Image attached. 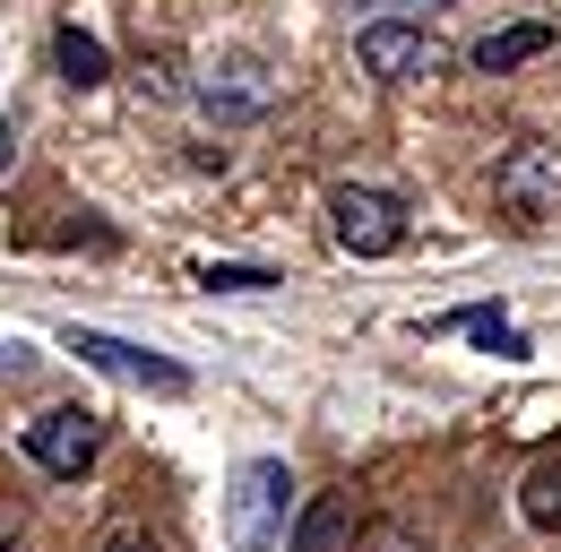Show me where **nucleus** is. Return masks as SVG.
<instances>
[{"mask_svg": "<svg viewBox=\"0 0 561 552\" xmlns=\"http://www.w3.org/2000/svg\"><path fill=\"white\" fill-rule=\"evenodd\" d=\"M432 329H467V337L492 345V354H527V345H518V329H510L501 311H484V302H476V311H449V320H432Z\"/></svg>", "mask_w": 561, "mask_h": 552, "instance_id": "nucleus-11", "label": "nucleus"}, {"mask_svg": "<svg viewBox=\"0 0 561 552\" xmlns=\"http://www.w3.org/2000/svg\"><path fill=\"white\" fill-rule=\"evenodd\" d=\"M354 552H432V536H415L407 518H371V527H363V544H354Z\"/></svg>", "mask_w": 561, "mask_h": 552, "instance_id": "nucleus-13", "label": "nucleus"}, {"mask_svg": "<svg viewBox=\"0 0 561 552\" xmlns=\"http://www.w3.org/2000/svg\"><path fill=\"white\" fill-rule=\"evenodd\" d=\"M354 53L371 78H423L432 69V35L423 26H398V18H371L363 35H354Z\"/></svg>", "mask_w": 561, "mask_h": 552, "instance_id": "nucleus-6", "label": "nucleus"}, {"mask_svg": "<svg viewBox=\"0 0 561 552\" xmlns=\"http://www.w3.org/2000/svg\"><path fill=\"white\" fill-rule=\"evenodd\" d=\"M518 509H527V527L561 536V458H536V467H527V483H518Z\"/></svg>", "mask_w": 561, "mask_h": 552, "instance_id": "nucleus-10", "label": "nucleus"}, {"mask_svg": "<svg viewBox=\"0 0 561 552\" xmlns=\"http://www.w3.org/2000/svg\"><path fill=\"white\" fill-rule=\"evenodd\" d=\"M363 9H380V18H398V26H423V18L449 9V0H363Z\"/></svg>", "mask_w": 561, "mask_h": 552, "instance_id": "nucleus-15", "label": "nucleus"}, {"mask_svg": "<svg viewBox=\"0 0 561 552\" xmlns=\"http://www.w3.org/2000/svg\"><path fill=\"white\" fill-rule=\"evenodd\" d=\"M492 199H501V216H518V225L561 216V147L553 138H518L501 156V173H492Z\"/></svg>", "mask_w": 561, "mask_h": 552, "instance_id": "nucleus-2", "label": "nucleus"}, {"mask_svg": "<svg viewBox=\"0 0 561 552\" xmlns=\"http://www.w3.org/2000/svg\"><path fill=\"white\" fill-rule=\"evenodd\" d=\"M53 61H61L70 87H104V78H113V53H104L87 26H61V35H53Z\"/></svg>", "mask_w": 561, "mask_h": 552, "instance_id": "nucleus-9", "label": "nucleus"}, {"mask_svg": "<svg viewBox=\"0 0 561 552\" xmlns=\"http://www.w3.org/2000/svg\"><path fill=\"white\" fill-rule=\"evenodd\" d=\"M0 552H18V527H0Z\"/></svg>", "mask_w": 561, "mask_h": 552, "instance_id": "nucleus-17", "label": "nucleus"}, {"mask_svg": "<svg viewBox=\"0 0 561 552\" xmlns=\"http://www.w3.org/2000/svg\"><path fill=\"white\" fill-rule=\"evenodd\" d=\"M553 44H561L553 18H518V26H492L484 44H476V69H484V78H510V69H527L536 53H553Z\"/></svg>", "mask_w": 561, "mask_h": 552, "instance_id": "nucleus-7", "label": "nucleus"}, {"mask_svg": "<svg viewBox=\"0 0 561 552\" xmlns=\"http://www.w3.org/2000/svg\"><path fill=\"white\" fill-rule=\"evenodd\" d=\"M95 552H156V536H147L139 518H122V527H104V536H95Z\"/></svg>", "mask_w": 561, "mask_h": 552, "instance_id": "nucleus-14", "label": "nucleus"}, {"mask_svg": "<svg viewBox=\"0 0 561 552\" xmlns=\"http://www.w3.org/2000/svg\"><path fill=\"white\" fill-rule=\"evenodd\" d=\"M95 449H104V414H87V406H53V414L26 423V458H35L44 475H61V483L87 475Z\"/></svg>", "mask_w": 561, "mask_h": 552, "instance_id": "nucleus-3", "label": "nucleus"}, {"mask_svg": "<svg viewBox=\"0 0 561 552\" xmlns=\"http://www.w3.org/2000/svg\"><path fill=\"white\" fill-rule=\"evenodd\" d=\"M199 285H208V294H268L277 276L268 268H233V260H199Z\"/></svg>", "mask_w": 561, "mask_h": 552, "instance_id": "nucleus-12", "label": "nucleus"}, {"mask_svg": "<svg viewBox=\"0 0 561 552\" xmlns=\"http://www.w3.org/2000/svg\"><path fill=\"white\" fill-rule=\"evenodd\" d=\"M294 536V475L285 458H251L225 492V544L233 552H277Z\"/></svg>", "mask_w": 561, "mask_h": 552, "instance_id": "nucleus-1", "label": "nucleus"}, {"mask_svg": "<svg viewBox=\"0 0 561 552\" xmlns=\"http://www.w3.org/2000/svg\"><path fill=\"white\" fill-rule=\"evenodd\" d=\"M70 354H78V363H95V371H113V380L164 389V398H182V389H191V371H182L173 354H147V345H130V337H104V329H70Z\"/></svg>", "mask_w": 561, "mask_h": 552, "instance_id": "nucleus-5", "label": "nucleus"}, {"mask_svg": "<svg viewBox=\"0 0 561 552\" xmlns=\"http://www.w3.org/2000/svg\"><path fill=\"white\" fill-rule=\"evenodd\" d=\"M9 147H18V130H9V122H0V164H9Z\"/></svg>", "mask_w": 561, "mask_h": 552, "instance_id": "nucleus-16", "label": "nucleus"}, {"mask_svg": "<svg viewBox=\"0 0 561 552\" xmlns=\"http://www.w3.org/2000/svg\"><path fill=\"white\" fill-rule=\"evenodd\" d=\"M354 544H363V527H354V501H346V492L311 501V509L294 518V536H285V552H354Z\"/></svg>", "mask_w": 561, "mask_h": 552, "instance_id": "nucleus-8", "label": "nucleus"}, {"mask_svg": "<svg viewBox=\"0 0 561 552\" xmlns=\"http://www.w3.org/2000/svg\"><path fill=\"white\" fill-rule=\"evenodd\" d=\"M329 225H337V242H346L354 260H389L407 242V207L389 199V191H363V182H346L329 199Z\"/></svg>", "mask_w": 561, "mask_h": 552, "instance_id": "nucleus-4", "label": "nucleus"}]
</instances>
